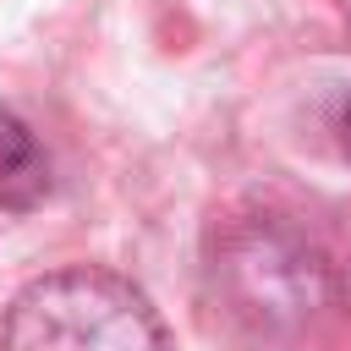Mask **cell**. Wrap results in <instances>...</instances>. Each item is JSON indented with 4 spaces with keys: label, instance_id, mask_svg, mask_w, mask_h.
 Returning <instances> with one entry per match:
<instances>
[{
    "label": "cell",
    "instance_id": "6da1fadb",
    "mask_svg": "<svg viewBox=\"0 0 351 351\" xmlns=\"http://www.w3.org/2000/svg\"><path fill=\"white\" fill-rule=\"evenodd\" d=\"M0 351H170V335L126 274L71 263L11 296Z\"/></svg>",
    "mask_w": 351,
    "mask_h": 351
},
{
    "label": "cell",
    "instance_id": "7a4b0ae2",
    "mask_svg": "<svg viewBox=\"0 0 351 351\" xmlns=\"http://www.w3.org/2000/svg\"><path fill=\"white\" fill-rule=\"evenodd\" d=\"M55 176H49V154L33 137L27 121H16L11 110H0V214H33L49 197Z\"/></svg>",
    "mask_w": 351,
    "mask_h": 351
},
{
    "label": "cell",
    "instance_id": "3957f363",
    "mask_svg": "<svg viewBox=\"0 0 351 351\" xmlns=\"http://www.w3.org/2000/svg\"><path fill=\"white\" fill-rule=\"evenodd\" d=\"M340 148L351 154V99H346V110H340Z\"/></svg>",
    "mask_w": 351,
    "mask_h": 351
},
{
    "label": "cell",
    "instance_id": "277c9868",
    "mask_svg": "<svg viewBox=\"0 0 351 351\" xmlns=\"http://www.w3.org/2000/svg\"><path fill=\"white\" fill-rule=\"evenodd\" d=\"M346 16H351V0H346Z\"/></svg>",
    "mask_w": 351,
    "mask_h": 351
}]
</instances>
